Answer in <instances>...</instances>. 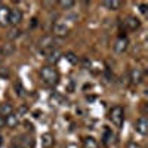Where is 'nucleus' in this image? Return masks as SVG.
<instances>
[{
    "label": "nucleus",
    "instance_id": "423d86ee",
    "mask_svg": "<svg viewBox=\"0 0 148 148\" xmlns=\"http://www.w3.org/2000/svg\"><path fill=\"white\" fill-rule=\"evenodd\" d=\"M68 33H70V27L67 25L65 22H62V21L55 22V25H53V36H56V37H65V36H68Z\"/></svg>",
    "mask_w": 148,
    "mask_h": 148
},
{
    "label": "nucleus",
    "instance_id": "9b49d317",
    "mask_svg": "<svg viewBox=\"0 0 148 148\" xmlns=\"http://www.w3.org/2000/svg\"><path fill=\"white\" fill-rule=\"evenodd\" d=\"M18 123H19V117L14 113L5 117V126H8L9 129H15L18 126Z\"/></svg>",
    "mask_w": 148,
    "mask_h": 148
},
{
    "label": "nucleus",
    "instance_id": "2eb2a0df",
    "mask_svg": "<svg viewBox=\"0 0 148 148\" xmlns=\"http://www.w3.org/2000/svg\"><path fill=\"white\" fill-rule=\"evenodd\" d=\"M42 145H43V148H51L53 145V138L51 133H45L42 136Z\"/></svg>",
    "mask_w": 148,
    "mask_h": 148
},
{
    "label": "nucleus",
    "instance_id": "a878e982",
    "mask_svg": "<svg viewBox=\"0 0 148 148\" xmlns=\"http://www.w3.org/2000/svg\"><path fill=\"white\" fill-rule=\"evenodd\" d=\"M5 126V117L3 116H0V129H2Z\"/></svg>",
    "mask_w": 148,
    "mask_h": 148
},
{
    "label": "nucleus",
    "instance_id": "aec40b11",
    "mask_svg": "<svg viewBox=\"0 0 148 148\" xmlns=\"http://www.w3.org/2000/svg\"><path fill=\"white\" fill-rule=\"evenodd\" d=\"M15 90H16V95L18 96H24V95H25V90H24V86H22L21 82H16L15 83Z\"/></svg>",
    "mask_w": 148,
    "mask_h": 148
},
{
    "label": "nucleus",
    "instance_id": "5701e85b",
    "mask_svg": "<svg viewBox=\"0 0 148 148\" xmlns=\"http://www.w3.org/2000/svg\"><path fill=\"white\" fill-rule=\"evenodd\" d=\"M138 6H139V12H141V14L147 15V12H148V10H147V5H145V3H139Z\"/></svg>",
    "mask_w": 148,
    "mask_h": 148
},
{
    "label": "nucleus",
    "instance_id": "6ab92c4d",
    "mask_svg": "<svg viewBox=\"0 0 148 148\" xmlns=\"http://www.w3.org/2000/svg\"><path fill=\"white\" fill-rule=\"evenodd\" d=\"M111 141H113V132H111L110 129H105V132H104V144L110 145Z\"/></svg>",
    "mask_w": 148,
    "mask_h": 148
},
{
    "label": "nucleus",
    "instance_id": "412c9836",
    "mask_svg": "<svg viewBox=\"0 0 148 148\" xmlns=\"http://www.w3.org/2000/svg\"><path fill=\"white\" fill-rule=\"evenodd\" d=\"M65 58L68 59V62L73 64V65H74V64H77V61H79V58L76 56V53H73V52H68V53L65 55Z\"/></svg>",
    "mask_w": 148,
    "mask_h": 148
},
{
    "label": "nucleus",
    "instance_id": "1a4fd4ad",
    "mask_svg": "<svg viewBox=\"0 0 148 148\" xmlns=\"http://www.w3.org/2000/svg\"><path fill=\"white\" fill-rule=\"evenodd\" d=\"M9 9L8 6H0V27L9 25Z\"/></svg>",
    "mask_w": 148,
    "mask_h": 148
},
{
    "label": "nucleus",
    "instance_id": "f03ea898",
    "mask_svg": "<svg viewBox=\"0 0 148 148\" xmlns=\"http://www.w3.org/2000/svg\"><path fill=\"white\" fill-rule=\"evenodd\" d=\"M108 119L110 121L113 123L114 126L120 127L123 125V121H125V110H123L120 105H116L110 110V114H108Z\"/></svg>",
    "mask_w": 148,
    "mask_h": 148
},
{
    "label": "nucleus",
    "instance_id": "9d476101",
    "mask_svg": "<svg viewBox=\"0 0 148 148\" xmlns=\"http://www.w3.org/2000/svg\"><path fill=\"white\" fill-rule=\"evenodd\" d=\"M125 24H126L127 30H130V31H136L141 27V21L136 16H127L126 21H125Z\"/></svg>",
    "mask_w": 148,
    "mask_h": 148
},
{
    "label": "nucleus",
    "instance_id": "dca6fc26",
    "mask_svg": "<svg viewBox=\"0 0 148 148\" xmlns=\"http://www.w3.org/2000/svg\"><path fill=\"white\" fill-rule=\"evenodd\" d=\"M83 147H84V148H99V147H98L96 139L92 138V136H88V138L83 139Z\"/></svg>",
    "mask_w": 148,
    "mask_h": 148
},
{
    "label": "nucleus",
    "instance_id": "f257e3e1",
    "mask_svg": "<svg viewBox=\"0 0 148 148\" xmlns=\"http://www.w3.org/2000/svg\"><path fill=\"white\" fill-rule=\"evenodd\" d=\"M40 77L47 86H56L59 82V73L56 71V68L46 65L40 70Z\"/></svg>",
    "mask_w": 148,
    "mask_h": 148
},
{
    "label": "nucleus",
    "instance_id": "f3484780",
    "mask_svg": "<svg viewBox=\"0 0 148 148\" xmlns=\"http://www.w3.org/2000/svg\"><path fill=\"white\" fill-rule=\"evenodd\" d=\"M21 36V30L18 28V27H12L10 30H9V33H8V37L10 40H15V39H18V37Z\"/></svg>",
    "mask_w": 148,
    "mask_h": 148
},
{
    "label": "nucleus",
    "instance_id": "6e6552de",
    "mask_svg": "<svg viewBox=\"0 0 148 148\" xmlns=\"http://www.w3.org/2000/svg\"><path fill=\"white\" fill-rule=\"evenodd\" d=\"M135 129H136V132L141 133V135H147L148 133V120H147V117H139L136 120V123H135Z\"/></svg>",
    "mask_w": 148,
    "mask_h": 148
},
{
    "label": "nucleus",
    "instance_id": "f8f14e48",
    "mask_svg": "<svg viewBox=\"0 0 148 148\" xmlns=\"http://www.w3.org/2000/svg\"><path fill=\"white\" fill-rule=\"evenodd\" d=\"M142 77H144V74L139 68H132L130 70V82L133 84H139L142 82Z\"/></svg>",
    "mask_w": 148,
    "mask_h": 148
},
{
    "label": "nucleus",
    "instance_id": "20e7f679",
    "mask_svg": "<svg viewBox=\"0 0 148 148\" xmlns=\"http://www.w3.org/2000/svg\"><path fill=\"white\" fill-rule=\"evenodd\" d=\"M22 22V12L19 8H10L9 9V24L12 27H18Z\"/></svg>",
    "mask_w": 148,
    "mask_h": 148
},
{
    "label": "nucleus",
    "instance_id": "a211bd4d",
    "mask_svg": "<svg viewBox=\"0 0 148 148\" xmlns=\"http://www.w3.org/2000/svg\"><path fill=\"white\" fill-rule=\"evenodd\" d=\"M58 5H59L61 8H62V9L68 10V9L74 8V5H76V2H73V0H59V2H58Z\"/></svg>",
    "mask_w": 148,
    "mask_h": 148
},
{
    "label": "nucleus",
    "instance_id": "4be33fe9",
    "mask_svg": "<svg viewBox=\"0 0 148 148\" xmlns=\"http://www.w3.org/2000/svg\"><path fill=\"white\" fill-rule=\"evenodd\" d=\"M27 111H28V108H27L25 105H21L19 110H18V114H16V116H18V117H19V116H24V114L27 113Z\"/></svg>",
    "mask_w": 148,
    "mask_h": 148
},
{
    "label": "nucleus",
    "instance_id": "ddd939ff",
    "mask_svg": "<svg viewBox=\"0 0 148 148\" xmlns=\"http://www.w3.org/2000/svg\"><path fill=\"white\" fill-rule=\"evenodd\" d=\"M102 6L108 10H119L121 2H119V0H105V2H102Z\"/></svg>",
    "mask_w": 148,
    "mask_h": 148
},
{
    "label": "nucleus",
    "instance_id": "7ed1b4c3",
    "mask_svg": "<svg viewBox=\"0 0 148 148\" xmlns=\"http://www.w3.org/2000/svg\"><path fill=\"white\" fill-rule=\"evenodd\" d=\"M55 37L53 36H43L42 39L39 40V47H40V53L42 55H47V53H51L53 49H55Z\"/></svg>",
    "mask_w": 148,
    "mask_h": 148
},
{
    "label": "nucleus",
    "instance_id": "b1692460",
    "mask_svg": "<svg viewBox=\"0 0 148 148\" xmlns=\"http://www.w3.org/2000/svg\"><path fill=\"white\" fill-rule=\"evenodd\" d=\"M37 24H39V19H37V18H33V19H31V24H30V28H36Z\"/></svg>",
    "mask_w": 148,
    "mask_h": 148
},
{
    "label": "nucleus",
    "instance_id": "0eeeda50",
    "mask_svg": "<svg viewBox=\"0 0 148 148\" xmlns=\"http://www.w3.org/2000/svg\"><path fill=\"white\" fill-rule=\"evenodd\" d=\"M61 58H62V52H61L59 49H56V47L53 49L51 53L46 55V61H47V64L51 65V67H53L55 64H58Z\"/></svg>",
    "mask_w": 148,
    "mask_h": 148
},
{
    "label": "nucleus",
    "instance_id": "4468645a",
    "mask_svg": "<svg viewBox=\"0 0 148 148\" xmlns=\"http://www.w3.org/2000/svg\"><path fill=\"white\" fill-rule=\"evenodd\" d=\"M12 113H14V107H12L9 102H5V104L0 105V116L6 117V116H9Z\"/></svg>",
    "mask_w": 148,
    "mask_h": 148
},
{
    "label": "nucleus",
    "instance_id": "393cba45",
    "mask_svg": "<svg viewBox=\"0 0 148 148\" xmlns=\"http://www.w3.org/2000/svg\"><path fill=\"white\" fill-rule=\"evenodd\" d=\"M127 148H139V145H136L135 142H129L127 144Z\"/></svg>",
    "mask_w": 148,
    "mask_h": 148
},
{
    "label": "nucleus",
    "instance_id": "bb28decb",
    "mask_svg": "<svg viewBox=\"0 0 148 148\" xmlns=\"http://www.w3.org/2000/svg\"><path fill=\"white\" fill-rule=\"evenodd\" d=\"M12 148H24V147H22V145H21L19 142H18V144H16V142H14V145H12Z\"/></svg>",
    "mask_w": 148,
    "mask_h": 148
},
{
    "label": "nucleus",
    "instance_id": "39448f33",
    "mask_svg": "<svg viewBox=\"0 0 148 148\" xmlns=\"http://www.w3.org/2000/svg\"><path fill=\"white\" fill-rule=\"evenodd\" d=\"M127 47H129V40H127V37L126 36H119L117 37V40L114 43V52L121 55V53H125L127 51Z\"/></svg>",
    "mask_w": 148,
    "mask_h": 148
},
{
    "label": "nucleus",
    "instance_id": "c85d7f7f",
    "mask_svg": "<svg viewBox=\"0 0 148 148\" xmlns=\"http://www.w3.org/2000/svg\"><path fill=\"white\" fill-rule=\"evenodd\" d=\"M3 144V139H2V136H0V145H2Z\"/></svg>",
    "mask_w": 148,
    "mask_h": 148
},
{
    "label": "nucleus",
    "instance_id": "cd10ccee",
    "mask_svg": "<svg viewBox=\"0 0 148 148\" xmlns=\"http://www.w3.org/2000/svg\"><path fill=\"white\" fill-rule=\"evenodd\" d=\"M2 56H3V52H2V47H0V61H2Z\"/></svg>",
    "mask_w": 148,
    "mask_h": 148
}]
</instances>
